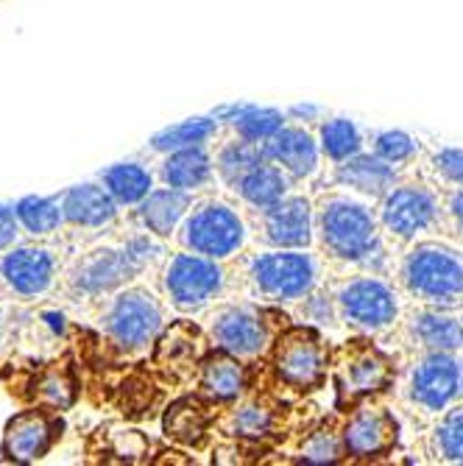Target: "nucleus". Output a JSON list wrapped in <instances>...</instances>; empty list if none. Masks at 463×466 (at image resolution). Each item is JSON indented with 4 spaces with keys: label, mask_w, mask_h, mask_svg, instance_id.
<instances>
[{
    "label": "nucleus",
    "mask_w": 463,
    "mask_h": 466,
    "mask_svg": "<svg viewBox=\"0 0 463 466\" xmlns=\"http://www.w3.org/2000/svg\"><path fill=\"white\" fill-rule=\"evenodd\" d=\"M316 204V248L338 268L388 271L391 243L383 235L377 198L332 185L313 198Z\"/></svg>",
    "instance_id": "f257e3e1"
},
{
    "label": "nucleus",
    "mask_w": 463,
    "mask_h": 466,
    "mask_svg": "<svg viewBox=\"0 0 463 466\" xmlns=\"http://www.w3.org/2000/svg\"><path fill=\"white\" fill-rule=\"evenodd\" d=\"M240 296L257 305L293 308L324 285L327 258L316 248L260 246L237 258Z\"/></svg>",
    "instance_id": "f03ea898"
},
{
    "label": "nucleus",
    "mask_w": 463,
    "mask_h": 466,
    "mask_svg": "<svg viewBox=\"0 0 463 466\" xmlns=\"http://www.w3.org/2000/svg\"><path fill=\"white\" fill-rule=\"evenodd\" d=\"M402 296L418 308H463V246L447 235L416 240L402 248L394 266Z\"/></svg>",
    "instance_id": "7ed1b4c3"
},
{
    "label": "nucleus",
    "mask_w": 463,
    "mask_h": 466,
    "mask_svg": "<svg viewBox=\"0 0 463 466\" xmlns=\"http://www.w3.org/2000/svg\"><path fill=\"white\" fill-rule=\"evenodd\" d=\"M327 288L332 293L341 327L363 338H383L397 332L405 316V296L397 279H388L383 271L360 268L357 274L335 279Z\"/></svg>",
    "instance_id": "20e7f679"
},
{
    "label": "nucleus",
    "mask_w": 463,
    "mask_h": 466,
    "mask_svg": "<svg viewBox=\"0 0 463 466\" xmlns=\"http://www.w3.org/2000/svg\"><path fill=\"white\" fill-rule=\"evenodd\" d=\"M167 310L171 305L167 299H159L154 288L132 282L101 302L98 324L115 352L143 355L154 350L162 329L171 324Z\"/></svg>",
    "instance_id": "39448f33"
},
{
    "label": "nucleus",
    "mask_w": 463,
    "mask_h": 466,
    "mask_svg": "<svg viewBox=\"0 0 463 466\" xmlns=\"http://www.w3.org/2000/svg\"><path fill=\"white\" fill-rule=\"evenodd\" d=\"M179 248L224 263L237 260L251 246V224L240 204L226 196H198L174 235Z\"/></svg>",
    "instance_id": "423d86ee"
},
{
    "label": "nucleus",
    "mask_w": 463,
    "mask_h": 466,
    "mask_svg": "<svg viewBox=\"0 0 463 466\" xmlns=\"http://www.w3.org/2000/svg\"><path fill=\"white\" fill-rule=\"evenodd\" d=\"M159 290L171 305V310L182 316H198L226 302V296L235 290L229 263L206 258L198 251L176 248L162 266Z\"/></svg>",
    "instance_id": "0eeeda50"
},
{
    "label": "nucleus",
    "mask_w": 463,
    "mask_h": 466,
    "mask_svg": "<svg viewBox=\"0 0 463 466\" xmlns=\"http://www.w3.org/2000/svg\"><path fill=\"white\" fill-rule=\"evenodd\" d=\"M441 209H444V193L428 179L397 182L377 201V216H380L383 235L397 248H405L425 238L444 235Z\"/></svg>",
    "instance_id": "6e6552de"
},
{
    "label": "nucleus",
    "mask_w": 463,
    "mask_h": 466,
    "mask_svg": "<svg viewBox=\"0 0 463 466\" xmlns=\"http://www.w3.org/2000/svg\"><path fill=\"white\" fill-rule=\"evenodd\" d=\"M402 402L422 421H433L463 402V355L416 352L402 377Z\"/></svg>",
    "instance_id": "1a4fd4ad"
},
{
    "label": "nucleus",
    "mask_w": 463,
    "mask_h": 466,
    "mask_svg": "<svg viewBox=\"0 0 463 466\" xmlns=\"http://www.w3.org/2000/svg\"><path fill=\"white\" fill-rule=\"evenodd\" d=\"M271 305H257L251 299H226L206 310V335L216 350H224L240 360H257L271 352L279 332L268 324Z\"/></svg>",
    "instance_id": "9d476101"
},
{
    "label": "nucleus",
    "mask_w": 463,
    "mask_h": 466,
    "mask_svg": "<svg viewBox=\"0 0 463 466\" xmlns=\"http://www.w3.org/2000/svg\"><path fill=\"white\" fill-rule=\"evenodd\" d=\"M62 274V251L48 240L15 243L12 248L0 251V299H45L59 285Z\"/></svg>",
    "instance_id": "9b49d317"
},
{
    "label": "nucleus",
    "mask_w": 463,
    "mask_h": 466,
    "mask_svg": "<svg viewBox=\"0 0 463 466\" xmlns=\"http://www.w3.org/2000/svg\"><path fill=\"white\" fill-rule=\"evenodd\" d=\"M271 363L282 386L310 391L324 383L329 371V347L324 344L321 329L307 324H287L274 338Z\"/></svg>",
    "instance_id": "f8f14e48"
},
{
    "label": "nucleus",
    "mask_w": 463,
    "mask_h": 466,
    "mask_svg": "<svg viewBox=\"0 0 463 466\" xmlns=\"http://www.w3.org/2000/svg\"><path fill=\"white\" fill-rule=\"evenodd\" d=\"M251 240L279 248H316V204L305 193H287L282 201L246 213Z\"/></svg>",
    "instance_id": "ddd939ff"
},
{
    "label": "nucleus",
    "mask_w": 463,
    "mask_h": 466,
    "mask_svg": "<svg viewBox=\"0 0 463 466\" xmlns=\"http://www.w3.org/2000/svg\"><path fill=\"white\" fill-rule=\"evenodd\" d=\"M62 277L67 293L73 299H84V302H104L115 290L140 279L120 243L96 246L90 251H84Z\"/></svg>",
    "instance_id": "4468645a"
},
{
    "label": "nucleus",
    "mask_w": 463,
    "mask_h": 466,
    "mask_svg": "<svg viewBox=\"0 0 463 466\" xmlns=\"http://www.w3.org/2000/svg\"><path fill=\"white\" fill-rule=\"evenodd\" d=\"M335 380L347 400H368L383 394L397 383V366L368 341H349L341 352V360L335 363Z\"/></svg>",
    "instance_id": "2eb2a0df"
},
{
    "label": "nucleus",
    "mask_w": 463,
    "mask_h": 466,
    "mask_svg": "<svg viewBox=\"0 0 463 466\" xmlns=\"http://www.w3.org/2000/svg\"><path fill=\"white\" fill-rule=\"evenodd\" d=\"M62 431H65V421L56 408L39 405V408L20 410L17 416H12L6 421L0 452H4V458L12 463L42 461L59 444Z\"/></svg>",
    "instance_id": "dca6fc26"
},
{
    "label": "nucleus",
    "mask_w": 463,
    "mask_h": 466,
    "mask_svg": "<svg viewBox=\"0 0 463 466\" xmlns=\"http://www.w3.org/2000/svg\"><path fill=\"white\" fill-rule=\"evenodd\" d=\"M397 439H399V425L394 413L377 402L357 405L341 428L344 452L357 461L388 455L397 447Z\"/></svg>",
    "instance_id": "f3484780"
},
{
    "label": "nucleus",
    "mask_w": 463,
    "mask_h": 466,
    "mask_svg": "<svg viewBox=\"0 0 463 466\" xmlns=\"http://www.w3.org/2000/svg\"><path fill=\"white\" fill-rule=\"evenodd\" d=\"M209 347H213V341H209V335L201 324L179 319L167 324L156 338L151 363L174 380H185L190 374L196 377L198 363L204 360Z\"/></svg>",
    "instance_id": "a211bd4d"
},
{
    "label": "nucleus",
    "mask_w": 463,
    "mask_h": 466,
    "mask_svg": "<svg viewBox=\"0 0 463 466\" xmlns=\"http://www.w3.org/2000/svg\"><path fill=\"white\" fill-rule=\"evenodd\" d=\"M413 352H463V316L441 308L405 310L397 327Z\"/></svg>",
    "instance_id": "6ab92c4d"
},
{
    "label": "nucleus",
    "mask_w": 463,
    "mask_h": 466,
    "mask_svg": "<svg viewBox=\"0 0 463 466\" xmlns=\"http://www.w3.org/2000/svg\"><path fill=\"white\" fill-rule=\"evenodd\" d=\"M266 157L277 165H282L285 171L299 182L316 179L321 174V146H318V135L307 126H297V123H285L282 129L263 146Z\"/></svg>",
    "instance_id": "aec40b11"
},
{
    "label": "nucleus",
    "mask_w": 463,
    "mask_h": 466,
    "mask_svg": "<svg viewBox=\"0 0 463 466\" xmlns=\"http://www.w3.org/2000/svg\"><path fill=\"white\" fill-rule=\"evenodd\" d=\"M156 182L165 187L182 190V193H193V196H201L213 185H218L213 143L162 154L159 167H156Z\"/></svg>",
    "instance_id": "412c9836"
},
{
    "label": "nucleus",
    "mask_w": 463,
    "mask_h": 466,
    "mask_svg": "<svg viewBox=\"0 0 463 466\" xmlns=\"http://www.w3.org/2000/svg\"><path fill=\"white\" fill-rule=\"evenodd\" d=\"M62 209H65V224L81 232H104L117 224L120 204L106 190V185L98 182H84L62 193Z\"/></svg>",
    "instance_id": "4be33fe9"
},
{
    "label": "nucleus",
    "mask_w": 463,
    "mask_h": 466,
    "mask_svg": "<svg viewBox=\"0 0 463 466\" xmlns=\"http://www.w3.org/2000/svg\"><path fill=\"white\" fill-rule=\"evenodd\" d=\"M399 182V167L377 157L374 151H360L338 165H332V185L363 193L380 201Z\"/></svg>",
    "instance_id": "5701e85b"
},
{
    "label": "nucleus",
    "mask_w": 463,
    "mask_h": 466,
    "mask_svg": "<svg viewBox=\"0 0 463 466\" xmlns=\"http://www.w3.org/2000/svg\"><path fill=\"white\" fill-rule=\"evenodd\" d=\"M193 380H196V391L209 402H237L240 397H246L248 389L246 360L224 350L206 352Z\"/></svg>",
    "instance_id": "b1692460"
},
{
    "label": "nucleus",
    "mask_w": 463,
    "mask_h": 466,
    "mask_svg": "<svg viewBox=\"0 0 463 466\" xmlns=\"http://www.w3.org/2000/svg\"><path fill=\"white\" fill-rule=\"evenodd\" d=\"M297 187V179H293L282 165L271 162L268 157L255 165L251 171L237 179L226 193L232 198H237V204L246 209V213H255V209H266L277 201H282L287 193H293Z\"/></svg>",
    "instance_id": "393cba45"
},
{
    "label": "nucleus",
    "mask_w": 463,
    "mask_h": 466,
    "mask_svg": "<svg viewBox=\"0 0 463 466\" xmlns=\"http://www.w3.org/2000/svg\"><path fill=\"white\" fill-rule=\"evenodd\" d=\"M198 196L182 193L174 187H154L137 207H135V224L143 227L146 232L162 238V240H174L179 224L190 213V207L196 204Z\"/></svg>",
    "instance_id": "a878e982"
},
{
    "label": "nucleus",
    "mask_w": 463,
    "mask_h": 466,
    "mask_svg": "<svg viewBox=\"0 0 463 466\" xmlns=\"http://www.w3.org/2000/svg\"><path fill=\"white\" fill-rule=\"evenodd\" d=\"M213 159H216L218 185L229 190L237 179H243L251 171V167L266 159V148L260 143H251V140L232 135L224 126L221 135L213 140Z\"/></svg>",
    "instance_id": "bb28decb"
},
{
    "label": "nucleus",
    "mask_w": 463,
    "mask_h": 466,
    "mask_svg": "<svg viewBox=\"0 0 463 466\" xmlns=\"http://www.w3.org/2000/svg\"><path fill=\"white\" fill-rule=\"evenodd\" d=\"M209 400H204L201 394L196 397H182L176 402L167 405L165 410V419H162V428H165V436L174 439L179 444H201L213 428V410H209Z\"/></svg>",
    "instance_id": "cd10ccee"
},
{
    "label": "nucleus",
    "mask_w": 463,
    "mask_h": 466,
    "mask_svg": "<svg viewBox=\"0 0 463 466\" xmlns=\"http://www.w3.org/2000/svg\"><path fill=\"white\" fill-rule=\"evenodd\" d=\"M218 428L229 439H243V441H260L274 433L277 428V413L266 400H237L235 408H229Z\"/></svg>",
    "instance_id": "c85d7f7f"
},
{
    "label": "nucleus",
    "mask_w": 463,
    "mask_h": 466,
    "mask_svg": "<svg viewBox=\"0 0 463 466\" xmlns=\"http://www.w3.org/2000/svg\"><path fill=\"white\" fill-rule=\"evenodd\" d=\"M120 207H137L154 187L156 174L146 162H117L98 177Z\"/></svg>",
    "instance_id": "c756f323"
},
{
    "label": "nucleus",
    "mask_w": 463,
    "mask_h": 466,
    "mask_svg": "<svg viewBox=\"0 0 463 466\" xmlns=\"http://www.w3.org/2000/svg\"><path fill=\"white\" fill-rule=\"evenodd\" d=\"M15 213L31 240H48L65 227L62 196H25L15 204Z\"/></svg>",
    "instance_id": "7c9ffc66"
},
{
    "label": "nucleus",
    "mask_w": 463,
    "mask_h": 466,
    "mask_svg": "<svg viewBox=\"0 0 463 466\" xmlns=\"http://www.w3.org/2000/svg\"><path fill=\"white\" fill-rule=\"evenodd\" d=\"M224 129V123L218 117H193L176 126H167V129L156 132L148 140V151L151 154H167V151H179V148H190V146H209Z\"/></svg>",
    "instance_id": "2f4dec72"
},
{
    "label": "nucleus",
    "mask_w": 463,
    "mask_h": 466,
    "mask_svg": "<svg viewBox=\"0 0 463 466\" xmlns=\"http://www.w3.org/2000/svg\"><path fill=\"white\" fill-rule=\"evenodd\" d=\"M318 146L324 159L338 165L360 151H366V135L349 117H329L318 126Z\"/></svg>",
    "instance_id": "473e14b6"
},
{
    "label": "nucleus",
    "mask_w": 463,
    "mask_h": 466,
    "mask_svg": "<svg viewBox=\"0 0 463 466\" xmlns=\"http://www.w3.org/2000/svg\"><path fill=\"white\" fill-rule=\"evenodd\" d=\"M285 123H287V112L271 106H240L232 117L224 120V126L232 135L260 146H266Z\"/></svg>",
    "instance_id": "72a5a7b5"
},
{
    "label": "nucleus",
    "mask_w": 463,
    "mask_h": 466,
    "mask_svg": "<svg viewBox=\"0 0 463 466\" xmlns=\"http://www.w3.org/2000/svg\"><path fill=\"white\" fill-rule=\"evenodd\" d=\"M430 455L441 463H463V402L444 410L428 433Z\"/></svg>",
    "instance_id": "f704fd0d"
},
{
    "label": "nucleus",
    "mask_w": 463,
    "mask_h": 466,
    "mask_svg": "<svg viewBox=\"0 0 463 466\" xmlns=\"http://www.w3.org/2000/svg\"><path fill=\"white\" fill-rule=\"evenodd\" d=\"M428 182L438 190H460L463 187V146H436L425 154Z\"/></svg>",
    "instance_id": "c9c22d12"
},
{
    "label": "nucleus",
    "mask_w": 463,
    "mask_h": 466,
    "mask_svg": "<svg viewBox=\"0 0 463 466\" xmlns=\"http://www.w3.org/2000/svg\"><path fill=\"white\" fill-rule=\"evenodd\" d=\"M75 394H78V389H75L73 374L59 363L42 369L34 380V400H39L48 408L67 410L75 402Z\"/></svg>",
    "instance_id": "e433bc0d"
},
{
    "label": "nucleus",
    "mask_w": 463,
    "mask_h": 466,
    "mask_svg": "<svg viewBox=\"0 0 463 466\" xmlns=\"http://www.w3.org/2000/svg\"><path fill=\"white\" fill-rule=\"evenodd\" d=\"M366 148L374 151L377 157H383L386 162L405 167L413 165L418 157H422V143H418L413 135L399 132V129H380V132H371L366 137Z\"/></svg>",
    "instance_id": "4c0bfd02"
},
{
    "label": "nucleus",
    "mask_w": 463,
    "mask_h": 466,
    "mask_svg": "<svg viewBox=\"0 0 463 466\" xmlns=\"http://www.w3.org/2000/svg\"><path fill=\"white\" fill-rule=\"evenodd\" d=\"M344 452V441H341V431H313L302 447H299V461H310V463H332L341 461Z\"/></svg>",
    "instance_id": "58836bf2"
},
{
    "label": "nucleus",
    "mask_w": 463,
    "mask_h": 466,
    "mask_svg": "<svg viewBox=\"0 0 463 466\" xmlns=\"http://www.w3.org/2000/svg\"><path fill=\"white\" fill-rule=\"evenodd\" d=\"M444 193V190H441ZM444 235L463 243V187L444 193V209H441Z\"/></svg>",
    "instance_id": "ea45409f"
},
{
    "label": "nucleus",
    "mask_w": 463,
    "mask_h": 466,
    "mask_svg": "<svg viewBox=\"0 0 463 466\" xmlns=\"http://www.w3.org/2000/svg\"><path fill=\"white\" fill-rule=\"evenodd\" d=\"M23 235V227L17 221V213H15V204H4L0 201V251L12 248Z\"/></svg>",
    "instance_id": "a19ab883"
},
{
    "label": "nucleus",
    "mask_w": 463,
    "mask_h": 466,
    "mask_svg": "<svg viewBox=\"0 0 463 466\" xmlns=\"http://www.w3.org/2000/svg\"><path fill=\"white\" fill-rule=\"evenodd\" d=\"M4 327H6V313L0 308V338H4Z\"/></svg>",
    "instance_id": "79ce46f5"
}]
</instances>
